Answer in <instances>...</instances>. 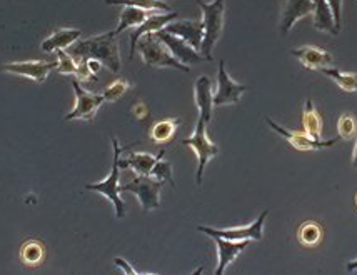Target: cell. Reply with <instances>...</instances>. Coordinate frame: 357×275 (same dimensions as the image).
<instances>
[{
	"mask_svg": "<svg viewBox=\"0 0 357 275\" xmlns=\"http://www.w3.org/2000/svg\"><path fill=\"white\" fill-rule=\"evenodd\" d=\"M70 54L77 62L93 58V61L104 63L114 74L121 70V52H119V44L114 31L89 37L86 40H79L77 44H74Z\"/></svg>",
	"mask_w": 357,
	"mask_h": 275,
	"instance_id": "1",
	"label": "cell"
},
{
	"mask_svg": "<svg viewBox=\"0 0 357 275\" xmlns=\"http://www.w3.org/2000/svg\"><path fill=\"white\" fill-rule=\"evenodd\" d=\"M197 6L202 10L204 39L201 45V54L206 61H212V50L220 39L224 31V15H225V0H214L212 3H206L197 0Z\"/></svg>",
	"mask_w": 357,
	"mask_h": 275,
	"instance_id": "2",
	"label": "cell"
},
{
	"mask_svg": "<svg viewBox=\"0 0 357 275\" xmlns=\"http://www.w3.org/2000/svg\"><path fill=\"white\" fill-rule=\"evenodd\" d=\"M140 57L147 67H154V69H164V67H171L182 72H189L190 69L185 63L178 62L176 57L167 49V45L162 40H159L154 33H146L137 42V47Z\"/></svg>",
	"mask_w": 357,
	"mask_h": 275,
	"instance_id": "3",
	"label": "cell"
},
{
	"mask_svg": "<svg viewBox=\"0 0 357 275\" xmlns=\"http://www.w3.org/2000/svg\"><path fill=\"white\" fill-rule=\"evenodd\" d=\"M112 146H114V162H112L110 175L105 180L97 182V184H87L86 189L92 190V192H99L104 197H107L109 201L112 202L114 209H116V217L124 219L126 204L121 198V185H119V177H121V165H119V160H121V154L124 149L119 146V141L116 137H112Z\"/></svg>",
	"mask_w": 357,
	"mask_h": 275,
	"instance_id": "4",
	"label": "cell"
},
{
	"mask_svg": "<svg viewBox=\"0 0 357 275\" xmlns=\"http://www.w3.org/2000/svg\"><path fill=\"white\" fill-rule=\"evenodd\" d=\"M207 125L209 124L199 117L194 134L190 135L189 139H184V141L181 142L182 146L190 147V149L195 152V155H197L199 165H197V172H195V182H197L199 187L202 185L204 171H206L207 164L211 162L212 157H215V155L219 154V147L215 146L214 142H211L209 137H207Z\"/></svg>",
	"mask_w": 357,
	"mask_h": 275,
	"instance_id": "5",
	"label": "cell"
},
{
	"mask_svg": "<svg viewBox=\"0 0 357 275\" xmlns=\"http://www.w3.org/2000/svg\"><path fill=\"white\" fill-rule=\"evenodd\" d=\"M269 217V210H264L259 217L249 226L241 227H229V228H214L207 226H199L197 230L209 237H220L225 240H234V242H241V240H254V242H261L262 235H264V223Z\"/></svg>",
	"mask_w": 357,
	"mask_h": 275,
	"instance_id": "6",
	"label": "cell"
},
{
	"mask_svg": "<svg viewBox=\"0 0 357 275\" xmlns=\"http://www.w3.org/2000/svg\"><path fill=\"white\" fill-rule=\"evenodd\" d=\"M164 187V182L155 180L151 175H137L124 187H121V192H132L137 196L140 207L144 212L159 209L160 207V190Z\"/></svg>",
	"mask_w": 357,
	"mask_h": 275,
	"instance_id": "7",
	"label": "cell"
},
{
	"mask_svg": "<svg viewBox=\"0 0 357 275\" xmlns=\"http://www.w3.org/2000/svg\"><path fill=\"white\" fill-rule=\"evenodd\" d=\"M72 87H74L75 92V105L74 109H72V112L66 116V120H75V118H79V120L92 122L97 110H99L100 105L105 102L104 95L92 94V92L86 91L84 87H80L79 80H74V82H72Z\"/></svg>",
	"mask_w": 357,
	"mask_h": 275,
	"instance_id": "8",
	"label": "cell"
},
{
	"mask_svg": "<svg viewBox=\"0 0 357 275\" xmlns=\"http://www.w3.org/2000/svg\"><path fill=\"white\" fill-rule=\"evenodd\" d=\"M266 122L275 134H279L280 137L286 139V141L291 143L296 150H303V152L322 150V149H327V147L335 146V142H337V139H331V141H316V139L309 137L305 132H296V130H289L286 127L279 125L278 122L272 120L271 117H266Z\"/></svg>",
	"mask_w": 357,
	"mask_h": 275,
	"instance_id": "9",
	"label": "cell"
},
{
	"mask_svg": "<svg viewBox=\"0 0 357 275\" xmlns=\"http://www.w3.org/2000/svg\"><path fill=\"white\" fill-rule=\"evenodd\" d=\"M248 88V86H242V84H237L236 80H232L231 75L225 70V62L220 61L218 74V91L214 94V107L237 104Z\"/></svg>",
	"mask_w": 357,
	"mask_h": 275,
	"instance_id": "10",
	"label": "cell"
},
{
	"mask_svg": "<svg viewBox=\"0 0 357 275\" xmlns=\"http://www.w3.org/2000/svg\"><path fill=\"white\" fill-rule=\"evenodd\" d=\"M57 67L55 62H44V61H25V62H10L3 63L2 70L8 74L20 75V77H27L36 80L37 84H44L49 77L50 70Z\"/></svg>",
	"mask_w": 357,
	"mask_h": 275,
	"instance_id": "11",
	"label": "cell"
},
{
	"mask_svg": "<svg viewBox=\"0 0 357 275\" xmlns=\"http://www.w3.org/2000/svg\"><path fill=\"white\" fill-rule=\"evenodd\" d=\"M154 36L167 45V49L171 50V54L177 58L178 62L185 63V65H194V63H199L201 61H204V57L199 54V50L190 47V45L187 44L185 40H182L181 37L172 36V33H167L165 31L155 32Z\"/></svg>",
	"mask_w": 357,
	"mask_h": 275,
	"instance_id": "12",
	"label": "cell"
},
{
	"mask_svg": "<svg viewBox=\"0 0 357 275\" xmlns=\"http://www.w3.org/2000/svg\"><path fill=\"white\" fill-rule=\"evenodd\" d=\"M176 19H178L177 12H171V14H160V12L157 10L152 12V14L146 19V22H142L139 27H135V32H132V36H130V58L134 57L135 47H137V42L140 37L146 36V33H155L159 31H164V29Z\"/></svg>",
	"mask_w": 357,
	"mask_h": 275,
	"instance_id": "13",
	"label": "cell"
},
{
	"mask_svg": "<svg viewBox=\"0 0 357 275\" xmlns=\"http://www.w3.org/2000/svg\"><path fill=\"white\" fill-rule=\"evenodd\" d=\"M164 31L167 33H172V36H176V37H181V39L185 40L192 49L201 50L202 39H204L202 22L176 19V20H172V22L169 24Z\"/></svg>",
	"mask_w": 357,
	"mask_h": 275,
	"instance_id": "14",
	"label": "cell"
},
{
	"mask_svg": "<svg viewBox=\"0 0 357 275\" xmlns=\"http://www.w3.org/2000/svg\"><path fill=\"white\" fill-rule=\"evenodd\" d=\"M314 14V2L312 0H287L284 7L282 17H280V33L284 37L291 32L292 25L297 20L305 19V17Z\"/></svg>",
	"mask_w": 357,
	"mask_h": 275,
	"instance_id": "15",
	"label": "cell"
},
{
	"mask_svg": "<svg viewBox=\"0 0 357 275\" xmlns=\"http://www.w3.org/2000/svg\"><path fill=\"white\" fill-rule=\"evenodd\" d=\"M291 55L299 58L301 63L309 70H322L333 65V55L314 45H304V47L291 50Z\"/></svg>",
	"mask_w": 357,
	"mask_h": 275,
	"instance_id": "16",
	"label": "cell"
},
{
	"mask_svg": "<svg viewBox=\"0 0 357 275\" xmlns=\"http://www.w3.org/2000/svg\"><path fill=\"white\" fill-rule=\"evenodd\" d=\"M215 245H218V269H215V275L225 274L229 265L232 264L237 257L244 252V249L248 247L249 240H241V242H234V240H225L220 237H212Z\"/></svg>",
	"mask_w": 357,
	"mask_h": 275,
	"instance_id": "17",
	"label": "cell"
},
{
	"mask_svg": "<svg viewBox=\"0 0 357 275\" xmlns=\"http://www.w3.org/2000/svg\"><path fill=\"white\" fill-rule=\"evenodd\" d=\"M194 97L195 104L199 107V117L209 124L212 118V110H214V94H212V84L207 75H201V77L195 80Z\"/></svg>",
	"mask_w": 357,
	"mask_h": 275,
	"instance_id": "18",
	"label": "cell"
},
{
	"mask_svg": "<svg viewBox=\"0 0 357 275\" xmlns=\"http://www.w3.org/2000/svg\"><path fill=\"white\" fill-rule=\"evenodd\" d=\"M164 154L165 150H160L159 155L147 154V152H130L127 159L119 160V165H121V168L130 167L137 175H151L157 160L162 159Z\"/></svg>",
	"mask_w": 357,
	"mask_h": 275,
	"instance_id": "19",
	"label": "cell"
},
{
	"mask_svg": "<svg viewBox=\"0 0 357 275\" xmlns=\"http://www.w3.org/2000/svg\"><path fill=\"white\" fill-rule=\"evenodd\" d=\"M314 2V27L321 32L333 33L337 36L339 31L335 29L334 24V15L331 10V6L327 0H312Z\"/></svg>",
	"mask_w": 357,
	"mask_h": 275,
	"instance_id": "20",
	"label": "cell"
},
{
	"mask_svg": "<svg viewBox=\"0 0 357 275\" xmlns=\"http://www.w3.org/2000/svg\"><path fill=\"white\" fill-rule=\"evenodd\" d=\"M80 31L77 29H61V31L54 32L52 36H49L42 42L40 49L44 52H55L59 49H67L69 45L74 44L75 40H79Z\"/></svg>",
	"mask_w": 357,
	"mask_h": 275,
	"instance_id": "21",
	"label": "cell"
},
{
	"mask_svg": "<svg viewBox=\"0 0 357 275\" xmlns=\"http://www.w3.org/2000/svg\"><path fill=\"white\" fill-rule=\"evenodd\" d=\"M152 12L154 10H144V8H139V7L126 6L122 8L121 17H119V25L116 31H114V33L119 36V33L127 31V29L139 27L140 24L146 22V19L152 14Z\"/></svg>",
	"mask_w": 357,
	"mask_h": 275,
	"instance_id": "22",
	"label": "cell"
},
{
	"mask_svg": "<svg viewBox=\"0 0 357 275\" xmlns=\"http://www.w3.org/2000/svg\"><path fill=\"white\" fill-rule=\"evenodd\" d=\"M303 125H304V132L309 135V137L316 139V141H321L322 135V117L319 113V110L316 109V105L312 104L311 99L305 100V107H304V113H303Z\"/></svg>",
	"mask_w": 357,
	"mask_h": 275,
	"instance_id": "23",
	"label": "cell"
},
{
	"mask_svg": "<svg viewBox=\"0 0 357 275\" xmlns=\"http://www.w3.org/2000/svg\"><path fill=\"white\" fill-rule=\"evenodd\" d=\"M182 124V118H164L157 122L151 129V141L155 143H167L171 142L176 135L178 125Z\"/></svg>",
	"mask_w": 357,
	"mask_h": 275,
	"instance_id": "24",
	"label": "cell"
},
{
	"mask_svg": "<svg viewBox=\"0 0 357 275\" xmlns=\"http://www.w3.org/2000/svg\"><path fill=\"white\" fill-rule=\"evenodd\" d=\"M45 259V247L39 240H27L20 249V260L27 267H37Z\"/></svg>",
	"mask_w": 357,
	"mask_h": 275,
	"instance_id": "25",
	"label": "cell"
},
{
	"mask_svg": "<svg viewBox=\"0 0 357 275\" xmlns=\"http://www.w3.org/2000/svg\"><path fill=\"white\" fill-rule=\"evenodd\" d=\"M322 235H324V232H322L321 223L314 222V220L303 222L299 226V230H297V240L305 247H316V245L321 244Z\"/></svg>",
	"mask_w": 357,
	"mask_h": 275,
	"instance_id": "26",
	"label": "cell"
},
{
	"mask_svg": "<svg viewBox=\"0 0 357 275\" xmlns=\"http://www.w3.org/2000/svg\"><path fill=\"white\" fill-rule=\"evenodd\" d=\"M321 72L324 75H327L331 80H334L335 86L341 87L344 92H347V94H354V92H357V75L356 74H349V72L333 69V67H327V69H322Z\"/></svg>",
	"mask_w": 357,
	"mask_h": 275,
	"instance_id": "27",
	"label": "cell"
},
{
	"mask_svg": "<svg viewBox=\"0 0 357 275\" xmlns=\"http://www.w3.org/2000/svg\"><path fill=\"white\" fill-rule=\"evenodd\" d=\"M109 6H130L139 7L144 10H157V12H171V7L162 0H105Z\"/></svg>",
	"mask_w": 357,
	"mask_h": 275,
	"instance_id": "28",
	"label": "cell"
},
{
	"mask_svg": "<svg viewBox=\"0 0 357 275\" xmlns=\"http://www.w3.org/2000/svg\"><path fill=\"white\" fill-rule=\"evenodd\" d=\"M337 134L344 141H351L357 137V118L352 113H344L339 117Z\"/></svg>",
	"mask_w": 357,
	"mask_h": 275,
	"instance_id": "29",
	"label": "cell"
},
{
	"mask_svg": "<svg viewBox=\"0 0 357 275\" xmlns=\"http://www.w3.org/2000/svg\"><path fill=\"white\" fill-rule=\"evenodd\" d=\"M129 87H130V84L127 82L126 79H119L114 84H110L102 95H104V99L107 100V102H116V100L121 99V97L124 95L127 91H129Z\"/></svg>",
	"mask_w": 357,
	"mask_h": 275,
	"instance_id": "30",
	"label": "cell"
},
{
	"mask_svg": "<svg viewBox=\"0 0 357 275\" xmlns=\"http://www.w3.org/2000/svg\"><path fill=\"white\" fill-rule=\"evenodd\" d=\"M151 177H154L155 180H160V182H169L172 187H176V182L172 179V165L165 162L162 159L157 160V164L154 165V168H152L151 172Z\"/></svg>",
	"mask_w": 357,
	"mask_h": 275,
	"instance_id": "31",
	"label": "cell"
},
{
	"mask_svg": "<svg viewBox=\"0 0 357 275\" xmlns=\"http://www.w3.org/2000/svg\"><path fill=\"white\" fill-rule=\"evenodd\" d=\"M327 2H329L331 10H333L335 29L341 32V27H342V0H327Z\"/></svg>",
	"mask_w": 357,
	"mask_h": 275,
	"instance_id": "32",
	"label": "cell"
},
{
	"mask_svg": "<svg viewBox=\"0 0 357 275\" xmlns=\"http://www.w3.org/2000/svg\"><path fill=\"white\" fill-rule=\"evenodd\" d=\"M114 264H116L117 267L121 269L124 274H127V275H139L140 274V272H137V270L132 267V265L129 264V262H127L126 259H121V257L114 259Z\"/></svg>",
	"mask_w": 357,
	"mask_h": 275,
	"instance_id": "33",
	"label": "cell"
},
{
	"mask_svg": "<svg viewBox=\"0 0 357 275\" xmlns=\"http://www.w3.org/2000/svg\"><path fill=\"white\" fill-rule=\"evenodd\" d=\"M132 116H134L135 118H137V120H144V118H146V117L149 116L147 105L142 104V102L134 104V105H132Z\"/></svg>",
	"mask_w": 357,
	"mask_h": 275,
	"instance_id": "34",
	"label": "cell"
},
{
	"mask_svg": "<svg viewBox=\"0 0 357 275\" xmlns=\"http://www.w3.org/2000/svg\"><path fill=\"white\" fill-rule=\"evenodd\" d=\"M87 65H89V69H91V72H92L93 75H96L97 72L100 70V62L99 61H93V58H89Z\"/></svg>",
	"mask_w": 357,
	"mask_h": 275,
	"instance_id": "35",
	"label": "cell"
},
{
	"mask_svg": "<svg viewBox=\"0 0 357 275\" xmlns=\"http://www.w3.org/2000/svg\"><path fill=\"white\" fill-rule=\"evenodd\" d=\"M346 269H347V272H356V270H357V259L347 262Z\"/></svg>",
	"mask_w": 357,
	"mask_h": 275,
	"instance_id": "36",
	"label": "cell"
},
{
	"mask_svg": "<svg viewBox=\"0 0 357 275\" xmlns=\"http://www.w3.org/2000/svg\"><path fill=\"white\" fill-rule=\"evenodd\" d=\"M352 165L357 168V142H356V147H354V154H352Z\"/></svg>",
	"mask_w": 357,
	"mask_h": 275,
	"instance_id": "37",
	"label": "cell"
},
{
	"mask_svg": "<svg viewBox=\"0 0 357 275\" xmlns=\"http://www.w3.org/2000/svg\"><path fill=\"white\" fill-rule=\"evenodd\" d=\"M356 205H357V196H356Z\"/></svg>",
	"mask_w": 357,
	"mask_h": 275,
	"instance_id": "38",
	"label": "cell"
}]
</instances>
